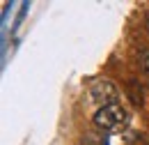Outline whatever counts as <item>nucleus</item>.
<instances>
[{
  "mask_svg": "<svg viewBox=\"0 0 149 145\" xmlns=\"http://www.w3.org/2000/svg\"><path fill=\"white\" fill-rule=\"evenodd\" d=\"M126 120H129V115H126V111L122 108L119 104L101 106L96 111V115H94V125L99 129H103V131H112V134L122 131L126 127Z\"/></svg>",
  "mask_w": 149,
  "mask_h": 145,
  "instance_id": "1",
  "label": "nucleus"
},
{
  "mask_svg": "<svg viewBox=\"0 0 149 145\" xmlns=\"http://www.w3.org/2000/svg\"><path fill=\"white\" fill-rule=\"evenodd\" d=\"M92 97L99 101V104H112L115 101V97H117V90H115V85H112L110 81H99L96 85H92Z\"/></svg>",
  "mask_w": 149,
  "mask_h": 145,
  "instance_id": "2",
  "label": "nucleus"
},
{
  "mask_svg": "<svg viewBox=\"0 0 149 145\" xmlns=\"http://www.w3.org/2000/svg\"><path fill=\"white\" fill-rule=\"evenodd\" d=\"M140 67L149 76V49H142V53H140Z\"/></svg>",
  "mask_w": 149,
  "mask_h": 145,
  "instance_id": "3",
  "label": "nucleus"
},
{
  "mask_svg": "<svg viewBox=\"0 0 149 145\" xmlns=\"http://www.w3.org/2000/svg\"><path fill=\"white\" fill-rule=\"evenodd\" d=\"M147 30H149V12H147Z\"/></svg>",
  "mask_w": 149,
  "mask_h": 145,
  "instance_id": "4",
  "label": "nucleus"
}]
</instances>
